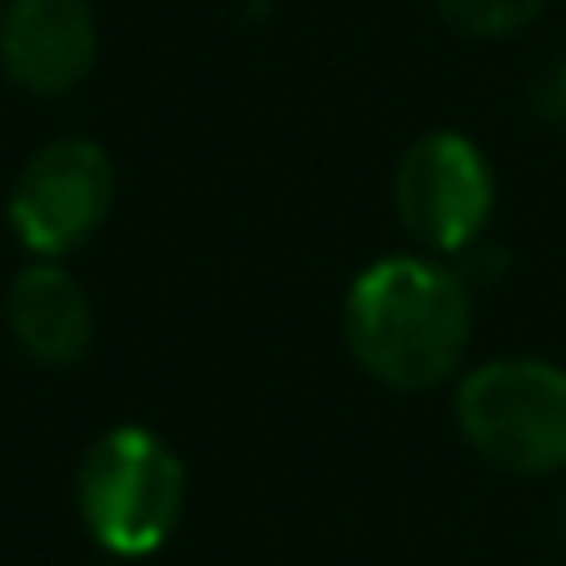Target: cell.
I'll use <instances>...</instances> for the list:
<instances>
[{"label": "cell", "mask_w": 566, "mask_h": 566, "mask_svg": "<svg viewBox=\"0 0 566 566\" xmlns=\"http://www.w3.org/2000/svg\"><path fill=\"white\" fill-rule=\"evenodd\" d=\"M437 11L467 41H506L546 11V0H437Z\"/></svg>", "instance_id": "cell-8"}, {"label": "cell", "mask_w": 566, "mask_h": 566, "mask_svg": "<svg viewBox=\"0 0 566 566\" xmlns=\"http://www.w3.org/2000/svg\"><path fill=\"white\" fill-rule=\"evenodd\" d=\"M532 106L542 120H566V51L536 75V91H532Z\"/></svg>", "instance_id": "cell-9"}, {"label": "cell", "mask_w": 566, "mask_h": 566, "mask_svg": "<svg viewBox=\"0 0 566 566\" xmlns=\"http://www.w3.org/2000/svg\"><path fill=\"white\" fill-rule=\"evenodd\" d=\"M457 431L481 461L516 476L566 471V366L496 356L457 381Z\"/></svg>", "instance_id": "cell-3"}, {"label": "cell", "mask_w": 566, "mask_h": 566, "mask_svg": "<svg viewBox=\"0 0 566 566\" xmlns=\"http://www.w3.org/2000/svg\"><path fill=\"white\" fill-rule=\"evenodd\" d=\"M6 326H11V342L35 366L65 371L96 342V306L61 261L35 256L25 271H15L11 291H6Z\"/></svg>", "instance_id": "cell-7"}, {"label": "cell", "mask_w": 566, "mask_h": 566, "mask_svg": "<svg viewBox=\"0 0 566 566\" xmlns=\"http://www.w3.org/2000/svg\"><path fill=\"white\" fill-rule=\"evenodd\" d=\"M471 286L441 256H381L346 286L342 342L371 381L391 391H437L471 352Z\"/></svg>", "instance_id": "cell-1"}, {"label": "cell", "mask_w": 566, "mask_h": 566, "mask_svg": "<svg viewBox=\"0 0 566 566\" xmlns=\"http://www.w3.org/2000/svg\"><path fill=\"white\" fill-rule=\"evenodd\" d=\"M116 206V160L101 140L61 136L31 150L11 186V231L31 256L65 261L81 251Z\"/></svg>", "instance_id": "cell-5"}, {"label": "cell", "mask_w": 566, "mask_h": 566, "mask_svg": "<svg viewBox=\"0 0 566 566\" xmlns=\"http://www.w3.org/2000/svg\"><path fill=\"white\" fill-rule=\"evenodd\" d=\"M75 506L91 542L111 556H150L186 516V467L150 427H111L81 457Z\"/></svg>", "instance_id": "cell-2"}, {"label": "cell", "mask_w": 566, "mask_h": 566, "mask_svg": "<svg viewBox=\"0 0 566 566\" xmlns=\"http://www.w3.org/2000/svg\"><path fill=\"white\" fill-rule=\"evenodd\" d=\"M391 201L401 231L427 256H467L496 206L492 160L461 130H427L396 160Z\"/></svg>", "instance_id": "cell-4"}, {"label": "cell", "mask_w": 566, "mask_h": 566, "mask_svg": "<svg viewBox=\"0 0 566 566\" xmlns=\"http://www.w3.org/2000/svg\"><path fill=\"white\" fill-rule=\"evenodd\" d=\"M101 55L91 0H0V71L25 96H71Z\"/></svg>", "instance_id": "cell-6"}]
</instances>
